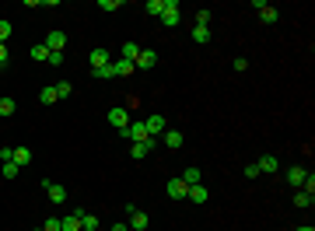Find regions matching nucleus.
I'll use <instances>...</instances> for the list:
<instances>
[{
    "label": "nucleus",
    "mask_w": 315,
    "mask_h": 231,
    "mask_svg": "<svg viewBox=\"0 0 315 231\" xmlns=\"http://www.w3.org/2000/svg\"><path fill=\"white\" fill-rule=\"evenodd\" d=\"M123 140H133V144H144L147 140V126H144V119H130V126L123 130Z\"/></svg>",
    "instance_id": "nucleus-1"
},
{
    "label": "nucleus",
    "mask_w": 315,
    "mask_h": 231,
    "mask_svg": "<svg viewBox=\"0 0 315 231\" xmlns=\"http://www.w3.org/2000/svg\"><path fill=\"white\" fill-rule=\"evenodd\" d=\"M144 126H147V137H154V140H158V137L168 130V119L154 112V116H147V119H144Z\"/></svg>",
    "instance_id": "nucleus-2"
},
{
    "label": "nucleus",
    "mask_w": 315,
    "mask_h": 231,
    "mask_svg": "<svg viewBox=\"0 0 315 231\" xmlns=\"http://www.w3.org/2000/svg\"><path fill=\"white\" fill-rule=\"evenodd\" d=\"M161 25H165V28H175V25H179V0H165V11H161Z\"/></svg>",
    "instance_id": "nucleus-3"
},
{
    "label": "nucleus",
    "mask_w": 315,
    "mask_h": 231,
    "mask_svg": "<svg viewBox=\"0 0 315 231\" xmlns=\"http://www.w3.org/2000/svg\"><path fill=\"white\" fill-rule=\"evenodd\" d=\"M109 123H112V126H116L119 133H123V130L130 126V112H126L123 105H112V109H109Z\"/></svg>",
    "instance_id": "nucleus-4"
},
{
    "label": "nucleus",
    "mask_w": 315,
    "mask_h": 231,
    "mask_svg": "<svg viewBox=\"0 0 315 231\" xmlns=\"http://www.w3.org/2000/svg\"><path fill=\"white\" fill-rule=\"evenodd\" d=\"M42 46H46L49 53H63V46H67V35H63V32H49Z\"/></svg>",
    "instance_id": "nucleus-5"
},
{
    "label": "nucleus",
    "mask_w": 315,
    "mask_h": 231,
    "mask_svg": "<svg viewBox=\"0 0 315 231\" xmlns=\"http://www.w3.org/2000/svg\"><path fill=\"white\" fill-rule=\"evenodd\" d=\"M186 200H189V203H207V200H210V189H207L203 182H196V186H189Z\"/></svg>",
    "instance_id": "nucleus-6"
},
{
    "label": "nucleus",
    "mask_w": 315,
    "mask_h": 231,
    "mask_svg": "<svg viewBox=\"0 0 315 231\" xmlns=\"http://www.w3.org/2000/svg\"><path fill=\"white\" fill-rule=\"evenodd\" d=\"M154 63H158V53H154V49H140V56L133 60V67H137V70H151Z\"/></svg>",
    "instance_id": "nucleus-7"
},
{
    "label": "nucleus",
    "mask_w": 315,
    "mask_h": 231,
    "mask_svg": "<svg viewBox=\"0 0 315 231\" xmlns=\"http://www.w3.org/2000/svg\"><path fill=\"white\" fill-rule=\"evenodd\" d=\"M154 147H158V140H154V137H147L144 144H133V147H130V158H137V161H140V158H147Z\"/></svg>",
    "instance_id": "nucleus-8"
},
{
    "label": "nucleus",
    "mask_w": 315,
    "mask_h": 231,
    "mask_svg": "<svg viewBox=\"0 0 315 231\" xmlns=\"http://www.w3.org/2000/svg\"><path fill=\"white\" fill-rule=\"evenodd\" d=\"M147 224H151V221H147V214H144V210H137V207L130 203V231H144Z\"/></svg>",
    "instance_id": "nucleus-9"
},
{
    "label": "nucleus",
    "mask_w": 315,
    "mask_h": 231,
    "mask_svg": "<svg viewBox=\"0 0 315 231\" xmlns=\"http://www.w3.org/2000/svg\"><path fill=\"white\" fill-rule=\"evenodd\" d=\"M182 140H186V137L179 133V130H165V133H161V144H165L168 151H179V147H182Z\"/></svg>",
    "instance_id": "nucleus-10"
},
{
    "label": "nucleus",
    "mask_w": 315,
    "mask_h": 231,
    "mask_svg": "<svg viewBox=\"0 0 315 231\" xmlns=\"http://www.w3.org/2000/svg\"><path fill=\"white\" fill-rule=\"evenodd\" d=\"M42 186H46V196H49L53 203H63V200H67V189H63L60 182H49V179H46Z\"/></svg>",
    "instance_id": "nucleus-11"
},
{
    "label": "nucleus",
    "mask_w": 315,
    "mask_h": 231,
    "mask_svg": "<svg viewBox=\"0 0 315 231\" xmlns=\"http://www.w3.org/2000/svg\"><path fill=\"white\" fill-rule=\"evenodd\" d=\"M186 192H189V186H186V182H182V179H168V196H172V200H186Z\"/></svg>",
    "instance_id": "nucleus-12"
},
{
    "label": "nucleus",
    "mask_w": 315,
    "mask_h": 231,
    "mask_svg": "<svg viewBox=\"0 0 315 231\" xmlns=\"http://www.w3.org/2000/svg\"><path fill=\"white\" fill-rule=\"evenodd\" d=\"M88 63H91V70H99V67H105V63H109V49H91V53H88Z\"/></svg>",
    "instance_id": "nucleus-13"
},
{
    "label": "nucleus",
    "mask_w": 315,
    "mask_h": 231,
    "mask_svg": "<svg viewBox=\"0 0 315 231\" xmlns=\"http://www.w3.org/2000/svg\"><path fill=\"white\" fill-rule=\"evenodd\" d=\"M81 217V231H99V217L95 214H84V210H74Z\"/></svg>",
    "instance_id": "nucleus-14"
},
{
    "label": "nucleus",
    "mask_w": 315,
    "mask_h": 231,
    "mask_svg": "<svg viewBox=\"0 0 315 231\" xmlns=\"http://www.w3.org/2000/svg\"><path fill=\"white\" fill-rule=\"evenodd\" d=\"M305 168H301V165H294V168H287V182H291V186H294V189H301V182H305Z\"/></svg>",
    "instance_id": "nucleus-15"
},
{
    "label": "nucleus",
    "mask_w": 315,
    "mask_h": 231,
    "mask_svg": "<svg viewBox=\"0 0 315 231\" xmlns=\"http://www.w3.org/2000/svg\"><path fill=\"white\" fill-rule=\"evenodd\" d=\"M133 70H137V67H133L130 60H116V63H112V74H116V77H130Z\"/></svg>",
    "instance_id": "nucleus-16"
},
{
    "label": "nucleus",
    "mask_w": 315,
    "mask_h": 231,
    "mask_svg": "<svg viewBox=\"0 0 315 231\" xmlns=\"http://www.w3.org/2000/svg\"><path fill=\"white\" fill-rule=\"evenodd\" d=\"M18 168H25V165H32V151L28 147H14V158H11Z\"/></svg>",
    "instance_id": "nucleus-17"
},
{
    "label": "nucleus",
    "mask_w": 315,
    "mask_h": 231,
    "mask_svg": "<svg viewBox=\"0 0 315 231\" xmlns=\"http://www.w3.org/2000/svg\"><path fill=\"white\" fill-rule=\"evenodd\" d=\"M256 165H259V172H277V168H280V161H277L273 154H263Z\"/></svg>",
    "instance_id": "nucleus-18"
},
{
    "label": "nucleus",
    "mask_w": 315,
    "mask_h": 231,
    "mask_svg": "<svg viewBox=\"0 0 315 231\" xmlns=\"http://www.w3.org/2000/svg\"><path fill=\"white\" fill-rule=\"evenodd\" d=\"M259 18L266 21V25H273V21H277V18H280V11H277L273 4H263V7H259Z\"/></svg>",
    "instance_id": "nucleus-19"
},
{
    "label": "nucleus",
    "mask_w": 315,
    "mask_h": 231,
    "mask_svg": "<svg viewBox=\"0 0 315 231\" xmlns=\"http://www.w3.org/2000/svg\"><path fill=\"white\" fill-rule=\"evenodd\" d=\"M60 224H63V231H81V217L77 214H67V217H60Z\"/></svg>",
    "instance_id": "nucleus-20"
},
{
    "label": "nucleus",
    "mask_w": 315,
    "mask_h": 231,
    "mask_svg": "<svg viewBox=\"0 0 315 231\" xmlns=\"http://www.w3.org/2000/svg\"><path fill=\"white\" fill-rule=\"evenodd\" d=\"M193 42H196V46L210 42V28H203V25H193Z\"/></svg>",
    "instance_id": "nucleus-21"
},
{
    "label": "nucleus",
    "mask_w": 315,
    "mask_h": 231,
    "mask_svg": "<svg viewBox=\"0 0 315 231\" xmlns=\"http://www.w3.org/2000/svg\"><path fill=\"white\" fill-rule=\"evenodd\" d=\"M144 11H147L151 18H161V11H165V0H147V4H144Z\"/></svg>",
    "instance_id": "nucleus-22"
},
{
    "label": "nucleus",
    "mask_w": 315,
    "mask_h": 231,
    "mask_svg": "<svg viewBox=\"0 0 315 231\" xmlns=\"http://www.w3.org/2000/svg\"><path fill=\"white\" fill-rule=\"evenodd\" d=\"M137 56H140V46H137V42H123V60H130V63H133Z\"/></svg>",
    "instance_id": "nucleus-23"
},
{
    "label": "nucleus",
    "mask_w": 315,
    "mask_h": 231,
    "mask_svg": "<svg viewBox=\"0 0 315 231\" xmlns=\"http://www.w3.org/2000/svg\"><path fill=\"white\" fill-rule=\"evenodd\" d=\"M179 179H182L186 186H196V182H200V168H196V165H193V168H186V172L179 175Z\"/></svg>",
    "instance_id": "nucleus-24"
},
{
    "label": "nucleus",
    "mask_w": 315,
    "mask_h": 231,
    "mask_svg": "<svg viewBox=\"0 0 315 231\" xmlns=\"http://www.w3.org/2000/svg\"><path fill=\"white\" fill-rule=\"evenodd\" d=\"M18 112V102L14 98H0V116H14Z\"/></svg>",
    "instance_id": "nucleus-25"
},
{
    "label": "nucleus",
    "mask_w": 315,
    "mask_h": 231,
    "mask_svg": "<svg viewBox=\"0 0 315 231\" xmlns=\"http://www.w3.org/2000/svg\"><path fill=\"white\" fill-rule=\"evenodd\" d=\"M53 88H56V98H70L74 95V84H70V81H60V84H53Z\"/></svg>",
    "instance_id": "nucleus-26"
},
{
    "label": "nucleus",
    "mask_w": 315,
    "mask_h": 231,
    "mask_svg": "<svg viewBox=\"0 0 315 231\" xmlns=\"http://www.w3.org/2000/svg\"><path fill=\"white\" fill-rule=\"evenodd\" d=\"M0 175H4V179H18V175H21V168L14 165V161H4V168H0Z\"/></svg>",
    "instance_id": "nucleus-27"
},
{
    "label": "nucleus",
    "mask_w": 315,
    "mask_h": 231,
    "mask_svg": "<svg viewBox=\"0 0 315 231\" xmlns=\"http://www.w3.org/2000/svg\"><path fill=\"white\" fill-rule=\"evenodd\" d=\"M312 203H315V200L308 196V192H301V189L294 192V207H301V210H305V207H312Z\"/></svg>",
    "instance_id": "nucleus-28"
},
{
    "label": "nucleus",
    "mask_w": 315,
    "mask_h": 231,
    "mask_svg": "<svg viewBox=\"0 0 315 231\" xmlns=\"http://www.w3.org/2000/svg\"><path fill=\"white\" fill-rule=\"evenodd\" d=\"M39 102H42V105H53V102H56V88H42Z\"/></svg>",
    "instance_id": "nucleus-29"
},
{
    "label": "nucleus",
    "mask_w": 315,
    "mask_h": 231,
    "mask_svg": "<svg viewBox=\"0 0 315 231\" xmlns=\"http://www.w3.org/2000/svg\"><path fill=\"white\" fill-rule=\"evenodd\" d=\"M32 60H39V63H46V60H49V49H46V46H32Z\"/></svg>",
    "instance_id": "nucleus-30"
},
{
    "label": "nucleus",
    "mask_w": 315,
    "mask_h": 231,
    "mask_svg": "<svg viewBox=\"0 0 315 231\" xmlns=\"http://www.w3.org/2000/svg\"><path fill=\"white\" fill-rule=\"evenodd\" d=\"M91 77H99V81H109V77H116V74H112V63H105V67H99V70H91Z\"/></svg>",
    "instance_id": "nucleus-31"
},
{
    "label": "nucleus",
    "mask_w": 315,
    "mask_h": 231,
    "mask_svg": "<svg viewBox=\"0 0 315 231\" xmlns=\"http://www.w3.org/2000/svg\"><path fill=\"white\" fill-rule=\"evenodd\" d=\"M301 192L315 196V175H305V182H301Z\"/></svg>",
    "instance_id": "nucleus-32"
},
{
    "label": "nucleus",
    "mask_w": 315,
    "mask_h": 231,
    "mask_svg": "<svg viewBox=\"0 0 315 231\" xmlns=\"http://www.w3.org/2000/svg\"><path fill=\"white\" fill-rule=\"evenodd\" d=\"M7 38H11V21L0 18V42H7Z\"/></svg>",
    "instance_id": "nucleus-33"
},
{
    "label": "nucleus",
    "mask_w": 315,
    "mask_h": 231,
    "mask_svg": "<svg viewBox=\"0 0 315 231\" xmlns=\"http://www.w3.org/2000/svg\"><path fill=\"white\" fill-rule=\"evenodd\" d=\"M196 25H203V28H210V11L203 7V11H196Z\"/></svg>",
    "instance_id": "nucleus-34"
},
{
    "label": "nucleus",
    "mask_w": 315,
    "mask_h": 231,
    "mask_svg": "<svg viewBox=\"0 0 315 231\" xmlns=\"http://www.w3.org/2000/svg\"><path fill=\"white\" fill-rule=\"evenodd\" d=\"M42 231H63V224H60V217H49V221L42 224Z\"/></svg>",
    "instance_id": "nucleus-35"
},
{
    "label": "nucleus",
    "mask_w": 315,
    "mask_h": 231,
    "mask_svg": "<svg viewBox=\"0 0 315 231\" xmlns=\"http://www.w3.org/2000/svg\"><path fill=\"white\" fill-rule=\"evenodd\" d=\"M231 67L242 74V70H249V60H245V56H235V60H231Z\"/></svg>",
    "instance_id": "nucleus-36"
},
{
    "label": "nucleus",
    "mask_w": 315,
    "mask_h": 231,
    "mask_svg": "<svg viewBox=\"0 0 315 231\" xmlns=\"http://www.w3.org/2000/svg\"><path fill=\"white\" fill-rule=\"evenodd\" d=\"M99 7L102 11H116V7H123V4H119V0H99Z\"/></svg>",
    "instance_id": "nucleus-37"
},
{
    "label": "nucleus",
    "mask_w": 315,
    "mask_h": 231,
    "mask_svg": "<svg viewBox=\"0 0 315 231\" xmlns=\"http://www.w3.org/2000/svg\"><path fill=\"white\" fill-rule=\"evenodd\" d=\"M7 63H11V53H7V46L0 42V67H7Z\"/></svg>",
    "instance_id": "nucleus-38"
},
{
    "label": "nucleus",
    "mask_w": 315,
    "mask_h": 231,
    "mask_svg": "<svg viewBox=\"0 0 315 231\" xmlns=\"http://www.w3.org/2000/svg\"><path fill=\"white\" fill-rule=\"evenodd\" d=\"M245 175H249V179H256V175H259V165H256V161H249V165H245Z\"/></svg>",
    "instance_id": "nucleus-39"
},
{
    "label": "nucleus",
    "mask_w": 315,
    "mask_h": 231,
    "mask_svg": "<svg viewBox=\"0 0 315 231\" xmlns=\"http://www.w3.org/2000/svg\"><path fill=\"white\" fill-rule=\"evenodd\" d=\"M14 158V147H0V161H11Z\"/></svg>",
    "instance_id": "nucleus-40"
},
{
    "label": "nucleus",
    "mask_w": 315,
    "mask_h": 231,
    "mask_svg": "<svg viewBox=\"0 0 315 231\" xmlns=\"http://www.w3.org/2000/svg\"><path fill=\"white\" fill-rule=\"evenodd\" d=\"M46 63H53V67H60V63H63V53H49V60H46Z\"/></svg>",
    "instance_id": "nucleus-41"
},
{
    "label": "nucleus",
    "mask_w": 315,
    "mask_h": 231,
    "mask_svg": "<svg viewBox=\"0 0 315 231\" xmlns=\"http://www.w3.org/2000/svg\"><path fill=\"white\" fill-rule=\"evenodd\" d=\"M112 231H130V224H112Z\"/></svg>",
    "instance_id": "nucleus-42"
},
{
    "label": "nucleus",
    "mask_w": 315,
    "mask_h": 231,
    "mask_svg": "<svg viewBox=\"0 0 315 231\" xmlns=\"http://www.w3.org/2000/svg\"><path fill=\"white\" fill-rule=\"evenodd\" d=\"M294 231H315V228H312V224H301V228H294Z\"/></svg>",
    "instance_id": "nucleus-43"
},
{
    "label": "nucleus",
    "mask_w": 315,
    "mask_h": 231,
    "mask_svg": "<svg viewBox=\"0 0 315 231\" xmlns=\"http://www.w3.org/2000/svg\"><path fill=\"white\" fill-rule=\"evenodd\" d=\"M35 231H42V228H35Z\"/></svg>",
    "instance_id": "nucleus-44"
}]
</instances>
